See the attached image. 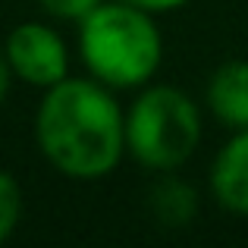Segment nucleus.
Returning a JSON list of instances; mask_svg holds the SVG:
<instances>
[{"instance_id": "f257e3e1", "label": "nucleus", "mask_w": 248, "mask_h": 248, "mask_svg": "<svg viewBox=\"0 0 248 248\" xmlns=\"http://www.w3.org/2000/svg\"><path fill=\"white\" fill-rule=\"evenodd\" d=\"M35 145L63 179H107L126 157V107L113 88L91 76H66L41 91Z\"/></svg>"}, {"instance_id": "f03ea898", "label": "nucleus", "mask_w": 248, "mask_h": 248, "mask_svg": "<svg viewBox=\"0 0 248 248\" xmlns=\"http://www.w3.org/2000/svg\"><path fill=\"white\" fill-rule=\"evenodd\" d=\"M76 50L85 76L120 91H139L154 82L164 63V31L154 13L123 0H104L79 22Z\"/></svg>"}, {"instance_id": "7ed1b4c3", "label": "nucleus", "mask_w": 248, "mask_h": 248, "mask_svg": "<svg viewBox=\"0 0 248 248\" xmlns=\"http://www.w3.org/2000/svg\"><path fill=\"white\" fill-rule=\"evenodd\" d=\"M204 139L201 107L186 88L148 82L126 107V154L148 173H173Z\"/></svg>"}, {"instance_id": "20e7f679", "label": "nucleus", "mask_w": 248, "mask_h": 248, "mask_svg": "<svg viewBox=\"0 0 248 248\" xmlns=\"http://www.w3.org/2000/svg\"><path fill=\"white\" fill-rule=\"evenodd\" d=\"M3 54L13 79L44 91L73 76V54L63 35L50 22H19L6 31Z\"/></svg>"}, {"instance_id": "39448f33", "label": "nucleus", "mask_w": 248, "mask_h": 248, "mask_svg": "<svg viewBox=\"0 0 248 248\" xmlns=\"http://www.w3.org/2000/svg\"><path fill=\"white\" fill-rule=\"evenodd\" d=\"M207 192L220 211L248 220V129H236L217 148L207 170Z\"/></svg>"}, {"instance_id": "423d86ee", "label": "nucleus", "mask_w": 248, "mask_h": 248, "mask_svg": "<svg viewBox=\"0 0 248 248\" xmlns=\"http://www.w3.org/2000/svg\"><path fill=\"white\" fill-rule=\"evenodd\" d=\"M204 107L223 129H248V60H226L204 85Z\"/></svg>"}, {"instance_id": "0eeeda50", "label": "nucleus", "mask_w": 248, "mask_h": 248, "mask_svg": "<svg viewBox=\"0 0 248 248\" xmlns=\"http://www.w3.org/2000/svg\"><path fill=\"white\" fill-rule=\"evenodd\" d=\"M148 214L164 230H188L201 211V195L188 179H182L179 170L173 173H154L148 188Z\"/></svg>"}, {"instance_id": "6e6552de", "label": "nucleus", "mask_w": 248, "mask_h": 248, "mask_svg": "<svg viewBox=\"0 0 248 248\" xmlns=\"http://www.w3.org/2000/svg\"><path fill=\"white\" fill-rule=\"evenodd\" d=\"M25 214V195L19 179L10 173V170L0 167V245L19 230Z\"/></svg>"}, {"instance_id": "1a4fd4ad", "label": "nucleus", "mask_w": 248, "mask_h": 248, "mask_svg": "<svg viewBox=\"0 0 248 248\" xmlns=\"http://www.w3.org/2000/svg\"><path fill=\"white\" fill-rule=\"evenodd\" d=\"M35 3L41 6L44 16L57 19V22H76L79 25L91 10H97V6L104 3V0H35Z\"/></svg>"}, {"instance_id": "9d476101", "label": "nucleus", "mask_w": 248, "mask_h": 248, "mask_svg": "<svg viewBox=\"0 0 248 248\" xmlns=\"http://www.w3.org/2000/svg\"><path fill=\"white\" fill-rule=\"evenodd\" d=\"M123 3H132L145 13H154V16H164V13H176L182 6H188L192 0H123Z\"/></svg>"}, {"instance_id": "9b49d317", "label": "nucleus", "mask_w": 248, "mask_h": 248, "mask_svg": "<svg viewBox=\"0 0 248 248\" xmlns=\"http://www.w3.org/2000/svg\"><path fill=\"white\" fill-rule=\"evenodd\" d=\"M13 69L10 63H6V54H3V44H0V107L6 104V97H10V88H13Z\"/></svg>"}]
</instances>
